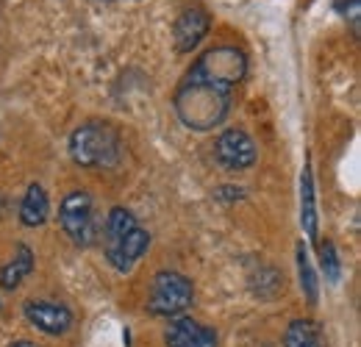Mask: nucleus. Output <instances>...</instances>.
<instances>
[{
	"label": "nucleus",
	"instance_id": "20e7f679",
	"mask_svg": "<svg viewBox=\"0 0 361 347\" xmlns=\"http://www.w3.org/2000/svg\"><path fill=\"white\" fill-rule=\"evenodd\" d=\"M195 300V286L186 275L161 269L153 275L150 295H147V311L156 317H178Z\"/></svg>",
	"mask_w": 361,
	"mask_h": 347
},
{
	"label": "nucleus",
	"instance_id": "4468645a",
	"mask_svg": "<svg viewBox=\"0 0 361 347\" xmlns=\"http://www.w3.org/2000/svg\"><path fill=\"white\" fill-rule=\"evenodd\" d=\"M298 275H300L303 295L309 298V303L314 305L317 298H319V281H317V272L314 267H312V259H309V250L303 248V242L298 245Z\"/></svg>",
	"mask_w": 361,
	"mask_h": 347
},
{
	"label": "nucleus",
	"instance_id": "423d86ee",
	"mask_svg": "<svg viewBox=\"0 0 361 347\" xmlns=\"http://www.w3.org/2000/svg\"><path fill=\"white\" fill-rule=\"evenodd\" d=\"M214 159L226 173H245L256 164L259 150L247 130L228 128L214 139Z\"/></svg>",
	"mask_w": 361,
	"mask_h": 347
},
{
	"label": "nucleus",
	"instance_id": "f8f14e48",
	"mask_svg": "<svg viewBox=\"0 0 361 347\" xmlns=\"http://www.w3.org/2000/svg\"><path fill=\"white\" fill-rule=\"evenodd\" d=\"M50 217V200H47V192L39 183H31L23 203H20V222L25 228H39L45 225Z\"/></svg>",
	"mask_w": 361,
	"mask_h": 347
},
{
	"label": "nucleus",
	"instance_id": "0eeeda50",
	"mask_svg": "<svg viewBox=\"0 0 361 347\" xmlns=\"http://www.w3.org/2000/svg\"><path fill=\"white\" fill-rule=\"evenodd\" d=\"M23 314L37 331L47 336H64L73 328V311L56 300H25Z\"/></svg>",
	"mask_w": 361,
	"mask_h": 347
},
{
	"label": "nucleus",
	"instance_id": "f03ea898",
	"mask_svg": "<svg viewBox=\"0 0 361 347\" xmlns=\"http://www.w3.org/2000/svg\"><path fill=\"white\" fill-rule=\"evenodd\" d=\"M103 248H106V261L117 272H131L136 261L142 259L145 250L150 248V233L136 222V217L128 209L114 206L106 217Z\"/></svg>",
	"mask_w": 361,
	"mask_h": 347
},
{
	"label": "nucleus",
	"instance_id": "ddd939ff",
	"mask_svg": "<svg viewBox=\"0 0 361 347\" xmlns=\"http://www.w3.org/2000/svg\"><path fill=\"white\" fill-rule=\"evenodd\" d=\"M283 347H325L322 328L314 319H292L283 334Z\"/></svg>",
	"mask_w": 361,
	"mask_h": 347
},
{
	"label": "nucleus",
	"instance_id": "2eb2a0df",
	"mask_svg": "<svg viewBox=\"0 0 361 347\" xmlns=\"http://www.w3.org/2000/svg\"><path fill=\"white\" fill-rule=\"evenodd\" d=\"M319 264H322V269H325V281L339 284V278H342V261H339L336 245H334L331 239H325V242L319 245Z\"/></svg>",
	"mask_w": 361,
	"mask_h": 347
},
{
	"label": "nucleus",
	"instance_id": "9b49d317",
	"mask_svg": "<svg viewBox=\"0 0 361 347\" xmlns=\"http://www.w3.org/2000/svg\"><path fill=\"white\" fill-rule=\"evenodd\" d=\"M34 250L28 248V245H20L17 248V253L11 256L8 264H3V269H0V289H6V292H14L31 272H34Z\"/></svg>",
	"mask_w": 361,
	"mask_h": 347
},
{
	"label": "nucleus",
	"instance_id": "f257e3e1",
	"mask_svg": "<svg viewBox=\"0 0 361 347\" xmlns=\"http://www.w3.org/2000/svg\"><path fill=\"white\" fill-rule=\"evenodd\" d=\"M247 75V56L236 44L206 50L180 78L176 89V114L189 130H212L231 111L233 89Z\"/></svg>",
	"mask_w": 361,
	"mask_h": 347
},
{
	"label": "nucleus",
	"instance_id": "9d476101",
	"mask_svg": "<svg viewBox=\"0 0 361 347\" xmlns=\"http://www.w3.org/2000/svg\"><path fill=\"white\" fill-rule=\"evenodd\" d=\"M300 225L303 233L314 242L319 231V217H317V195H314V178H312V164L303 167L300 173Z\"/></svg>",
	"mask_w": 361,
	"mask_h": 347
},
{
	"label": "nucleus",
	"instance_id": "a211bd4d",
	"mask_svg": "<svg viewBox=\"0 0 361 347\" xmlns=\"http://www.w3.org/2000/svg\"><path fill=\"white\" fill-rule=\"evenodd\" d=\"M3 212H6V197L0 195V214H3Z\"/></svg>",
	"mask_w": 361,
	"mask_h": 347
},
{
	"label": "nucleus",
	"instance_id": "6e6552de",
	"mask_svg": "<svg viewBox=\"0 0 361 347\" xmlns=\"http://www.w3.org/2000/svg\"><path fill=\"white\" fill-rule=\"evenodd\" d=\"M209 25H212V20H209L206 8H200V6L183 8L178 14V20H176V28H173L176 50H178V53H192L197 44L206 39Z\"/></svg>",
	"mask_w": 361,
	"mask_h": 347
},
{
	"label": "nucleus",
	"instance_id": "dca6fc26",
	"mask_svg": "<svg viewBox=\"0 0 361 347\" xmlns=\"http://www.w3.org/2000/svg\"><path fill=\"white\" fill-rule=\"evenodd\" d=\"M214 197L217 200H242L245 197V189H239V186H220L214 192Z\"/></svg>",
	"mask_w": 361,
	"mask_h": 347
},
{
	"label": "nucleus",
	"instance_id": "39448f33",
	"mask_svg": "<svg viewBox=\"0 0 361 347\" xmlns=\"http://www.w3.org/2000/svg\"><path fill=\"white\" fill-rule=\"evenodd\" d=\"M59 225L70 236L73 245L90 248L97 239V214H94V200L87 189H73L59 209Z\"/></svg>",
	"mask_w": 361,
	"mask_h": 347
},
{
	"label": "nucleus",
	"instance_id": "7ed1b4c3",
	"mask_svg": "<svg viewBox=\"0 0 361 347\" xmlns=\"http://www.w3.org/2000/svg\"><path fill=\"white\" fill-rule=\"evenodd\" d=\"M70 156L78 167L111 170L120 164L123 139L109 123H84L70 133Z\"/></svg>",
	"mask_w": 361,
	"mask_h": 347
},
{
	"label": "nucleus",
	"instance_id": "f3484780",
	"mask_svg": "<svg viewBox=\"0 0 361 347\" xmlns=\"http://www.w3.org/2000/svg\"><path fill=\"white\" fill-rule=\"evenodd\" d=\"M8 347H37L34 342H28V339H17V342H11Z\"/></svg>",
	"mask_w": 361,
	"mask_h": 347
},
{
	"label": "nucleus",
	"instance_id": "1a4fd4ad",
	"mask_svg": "<svg viewBox=\"0 0 361 347\" xmlns=\"http://www.w3.org/2000/svg\"><path fill=\"white\" fill-rule=\"evenodd\" d=\"M167 347H217V334L192 317H176L164 331Z\"/></svg>",
	"mask_w": 361,
	"mask_h": 347
}]
</instances>
